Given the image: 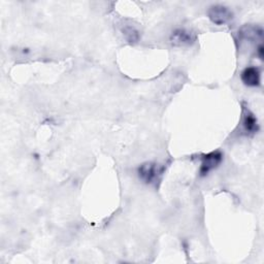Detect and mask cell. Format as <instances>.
Returning <instances> with one entry per match:
<instances>
[{"mask_svg": "<svg viewBox=\"0 0 264 264\" xmlns=\"http://www.w3.org/2000/svg\"><path fill=\"white\" fill-rule=\"evenodd\" d=\"M163 166L156 162H145L138 167L137 173L139 179L145 184H155L160 180L163 173Z\"/></svg>", "mask_w": 264, "mask_h": 264, "instance_id": "obj_1", "label": "cell"}, {"mask_svg": "<svg viewBox=\"0 0 264 264\" xmlns=\"http://www.w3.org/2000/svg\"><path fill=\"white\" fill-rule=\"evenodd\" d=\"M257 55L259 56L260 59H263V56H264V48L262 45H259L258 48H257Z\"/></svg>", "mask_w": 264, "mask_h": 264, "instance_id": "obj_9", "label": "cell"}, {"mask_svg": "<svg viewBox=\"0 0 264 264\" xmlns=\"http://www.w3.org/2000/svg\"><path fill=\"white\" fill-rule=\"evenodd\" d=\"M222 160H223V155L219 152V151L202 155L201 165H200V169H199L200 175L206 177L207 174H209L212 170H214L215 168H217L220 165Z\"/></svg>", "mask_w": 264, "mask_h": 264, "instance_id": "obj_3", "label": "cell"}, {"mask_svg": "<svg viewBox=\"0 0 264 264\" xmlns=\"http://www.w3.org/2000/svg\"><path fill=\"white\" fill-rule=\"evenodd\" d=\"M208 15L210 20L216 25H224L226 23H228L233 18L232 12L227 7L220 5L211 7L208 12Z\"/></svg>", "mask_w": 264, "mask_h": 264, "instance_id": "obj_2", "label": "cell"}, {"mask_svg": "<svg viewBox=\"0 0 264 264\" xmlns=\"http://www.w3.org/2000/svg\"><path fill=\"white\" fill-rule=\"evenodd\" d=\"M123 35L129 43H136L139 40V31L131 25H125L122 28Z\"/></svg>", "mask_w": 264, "mask_h": 264, "instance_id": "obj_8", "label": "cell"}, {"mask_svg": "<svg viewBox=\"0 0 264 264\" xmlns=\"http://www.w3.org/2000/svg\"><path fill=\"white\" fill-rule=\"evenodd\" d=\"M241 78L246 86L257 87L260 84V71L257 67L254 66L247 67L243 70Z\"/></svg>", "mask_w": 264, "mask_h": 264, "instance_id": "obj_5", "label": "cell"}, {"mask_svg": "<svg viewBox=\"0 0 264 264\" xmlns=\"http://www.w3.org/2000/svg\"><path fill=\"white\" fill-rule=\"evenodd\" d=\"M243 129L247 134H254L259 130V124L254 114L248 109L244 108L243 111Z\"/></svg>", "mask_w": 264, "mask_h": 264, "instance_id": "obj_6", "label": "cell"}, {"mask_svg": "<svg viewBox=\"0 0 264 264\" xmlns=\"http://www.w3.org/2000/svg\"><path fill=\"white\" fill-rule=\"evenodd\" d=\"M262 35H263L262 28L258 26H252V25H247L243 27L239 32V36L241 40L249 41V42L262 39Z\"/></svg>", "mask_w": 264, "mask_h": 264, "instance_id": "obj_7", "label": "cell"}, {"mask_svg": "<svg viewBox=\"0 0 264 264\" xmlns=\"http://www.w3.org/2000/svg\"><path fill=\"white\" fill-rule=\"evenodd\" d=\"M170 42L173 46L183 47L190 46L195 42V35L193 32L187 29H177L170 35Z\"/></svg>", "mask_w": 264, "mask_h": 264, "instance_id": "obj_4", "label": "cell"}]
</instances>
